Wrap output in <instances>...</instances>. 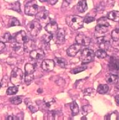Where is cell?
I'll return each mask as SVG.
<instances>
[{
    "label": "cell",
    "mask_w": 119,
    "mask_h": 120,
    "mask_svg": "<svg viewBox=\"0 0 119 120\" xmlns=\"http://www.w3.org/2000/svg\"><path fill=\"white\" fill-rule=\"evenodd\" d=\"M66 24L73 29L77 30L83 27L84 19L79 15H71L66 18Z\"/></svg>",
    "instance_id": "6da1fadb"
},
{
    "label": "cell",
    "mask_w": 119,
    "mask_h": 120,
    "mask_svg": "<svg viewBox=\"0 0 119 120\" xmlns=\"http://www.w3.org/2000/svg\"><path fill=\"white\" fill-rule=\"evenodd\" d=\"M45 29L49 34H54L57 32V30L58 29V24L55 21L50 22L48 23L47 26H45Z\"/></svg>",
    "instance_id": "5bb4252c"
},
{
    "label": "cell",
    "mask_w": 119,
    "mask_h": 120,
    "mask_svg": "<svg viewBox=\"0 0 119 120\" xmlns=\"http://www.w3.org/2000/svg\"><path fill=\"white\" fill-rule=\"evenodd\" d=\"M8 24V27H13V26H20V22L18 21V19H17L15 17H12L11 19H9Z\"/></svg>",
    "instance_id": "4dcf8cb0"
},
{
    "label": "cell",
    "mask_w": 119,
    "mask_h": 120,
    "mask_svg": "<svg viewBox=\"0 0 119 120\" xmlns=\"http://www.w3.org/2000/svg\"><path fill=\"white\" fill-rule=\"evenodd\" d=\"M18 92V89L16 87V86H13V87H10L6 91V94L8 95H12L16 94Z\"/></svg>",
    "instance_id": "f546056e"
},
{
    "label": "cell",
    "mask_w": 119,
    "mask_h": 120,
    "mask_svg": "<svg viewBox=\"0 0 119 120\" xmlns=\"http://www.w3.org/2000/svg\"><path fill=\"white\" fill-rule=\"evenodd\" d=\"M105 80L108 84H117L119 81V77L117 75L112 74H107L106 75Z\"/></svg>",
    "instance_id": "e0dca14e"
},
{
    "label": "cell",
    "mask_w": 119,
    "mask_h": 120,
    "mask_svg": "<svg viewBox=\"0 0 119 120\" xmlns=\"http://www.w3.org/2000/svg\"><path fill=\"white\" fill-rule=\"evenodd\" d=\"M111 37L114 41H117L119 40V29H115L112 31Z\"/></svg>",
    "instance_id": "f1b7e54d"
},
{
    "label": "cell",
    "mask_w": 119,
    "mask_h": 120,
    "mask_svg": "<svg viewBox=\"0 0 119 120\" xmlns=\"http://www.w3.org/2000/svg\"><path fill=\"white\" fill-rule=\"evenodd\" d=\"M110 24L108 22L107 19L104 17H102L98 19L96 27V31L99 34H105L109 30Z\"/></svg>",
    "instance_id": "277c9868"
},
{
    "label": "cell",
    "mask_w": 119,
    "mask_h": 120,
    "mask_svg": "<svg viewBox=\"0 0 119 120\" xmlns=\"http://www.w3.org/2000/svg\"><path fill=\"white\" fill-rule=\"evenodd\" d=\"M94 21H95V18L94 17H91V16H87L84 19V22L86 23V24H89V23L92 22H93Z\"/></svg>",
    "instance_id": "f35d334b"
},
{
    "label": "cell",
    "mask_w": 119,
    "mask_h": 120,
    "mask_svg": "<svg viewBox=\"0 0 119 120\" xmlns=\"http://www.w3.org/2000/svg\"><path fill=\"white\" fill-rule=\"evenodd\" d=\"M109 68L114 71L119 70V60L115 58L114 57H112L110 59L109 63Z\"/></svg>",
    "instance_id": "2e32d148"
},
{
    "label": "cell",
    "mask_w": 119,
    "mask_h": 120,
    "mask_svg": "<svg viewBox=\"0 0 119 120\" xmlns=\"http://www.w3.org/2000/svg\"><path fill=\"white\" fill-rule=\"evenodd\" d=\"M118 115L115 113H111L105 117V120H118Z\"/></svg>",
    "instance_id": "e575fe53"
},
{
    "label": "cell",
    "mask_w": 119,
    "mask_h": 120,
    "mask_svg": "<svg viewBox=\"0 0 119 120\" xmlns=\"http://www.w3.org/2000/svg\"><path fill=\"white\" fill-rule=\"evenodd\" d=\"M115 102L117 103V105L118 106H119V95H117V96L115 97Z\"/></svg>",
    "instance_id": "ee69618b"
},
{
    "label": "cell",
    "mask_w": 119,
    "mask_h": 120,
    "mask_svg": "<svg viewBox=\"0 0 119 120\" xmlns=\"http://www.w3.org/2000/svg\"><path fill=\"white\" fill-rule=\"evenodd\" d=\"M95 56H96L99 59H103L107 57V54L105 50H102V49H100V50H98L96 52Z\"/></svg>",
    "instance_id": "484cf974"
},
{
    "label": "cell",
    "mask_w": 119,
    "mask_h": 120,
    "mask_svg": "<svg viewBox=\"0 0 119 120\" xmlns=\"http://www.w3.org/2000/svg\"><path fill=\"white\" fill-rule=\"evenodd\" d=\"M55 41L57 43H62L65 41V31L63 29H58L55 33Z\"/></svg>",
    "instance_id": "7c38bea8"
},
{
    "label": "cell",
    "mask_w": 119,
    "mask_h": 120,
    "mask_svg": "<svg viewBox=\"0 0 119 120\" xmlns=\"http://www.w3.org/2000/svg\"><path fill=\"white\" fill-rule=\"evenodd\" d=\"M11 9H12V10L15 11L16 12H21V4L19 3V2L17 1L15 2L14 3H12L11 4Z\"/></svg>",
    "instance_id": "d6a6232c"
},
{
    "label": "cell",
    "mask_w": 119,
    "mask_h": 120,
    "mask_svg": "<svg viewBox=\"0 0 119 120\" xmlns=\"http://www.w3.org/2000/svg\"><path fill=\"white\" fill-rule=\"evenodd\" d=\"M55 61L52 60H44L42 63V68L43 70L49 72L52 71L55 67Z\"/></svg>",
    "instance_id": "9c48e42d"
},
{
    "label": "cell",
    "mask_w": 119,
    "mask_h": 120,
    "mask_svg": "<svg viewBox=\"0 0 119 120\" xmlns=\"http://www.w3.org/2000/svg\"><path fill=\"white\" fill-rule=\"evenodd\" d=\"M38 6L34 0L28 2L25 6V14L27 15H35L38 13Z\"/></svg>",
    "instance_id": "8992f818"
},
{
    "label": "cell",
    "mask_w": 119,
    "mask_h": 120,
    "mask_svg": "<svg viewBox=\"0 0 119 120\" xmlns=\"http://www.w3.org/2000/svg\"><path fill=\"white\" fill-rule=\"evenodd\" d=\"M52 39V34H45L43 35V36L42 37L41 40L42 41H43V43H48L51 41V40Z\"/></svg>",
    "instance_id": "4316f807"
},
{
    "label": "cell",
    "mask_w": 119,
    "mask_h": 120,
    "mask_svg": "<svg viewBox=\"0 0 119 120\" xmlns=\"http://www.w3.org/2000/svg\"><path fill=\"white\" fill-rule=\"evenodd\" d=\"M109 90V87L106 84H100L97 87V91L100 94H104Z\"/></svg>",
    "instance_id": "d4e9b609"
},
{
    "label": "cell",
    "mask_w": 119,
    "mask_h": 120,
    "mask_svg": "<svg viewBox=\"0 0 119 120\" xmlns=\"http://www.w3.org/2000/svg\"><path fill=\"white\" fill-rule=\"evenodd\" d=\"M94 93V91L91 88H88L84 91V95H91V94H93Z\"/></svg>",
    "instance_id": "74e56055"
},
{
    "label": "cell",
    "mask_w": 119,
    "mask_h": 120,
    "mask_svg": "<svg viewBox=\"0 0 119 120\" xmlns=\"http://www.w3.org/2000/svg\"><path fill=\"white\" fill-rule=\"evenodd\" d=\"M28 39L27 35L24 31H20L17 32L15 36H14V40L16 43H19V44H24L27 40Z\"/></svg>",
    "instance_id": "8fae6325"
},
{
    "label": "cell",
    "mask_w": 119,
    "mask_h": 120,
    "mask_svg": "<svg viewBox=\"0 0 119 120\" xmlns=\"http://www.w3.org/2000/svg\"><path fill=\"white\" fill-rule=\"evenodd\" d=\"M107 18L111 21H115V22H119V11H112L108 14Z\"/></svg>",
    "instance_id": "ffe728a7"
},
{
    "label": "cell",
    "mask_w": 119,
    "mask_h": 120,
    "mask_svg": "<svg viewBox=\"0 0 119 120\" xmlns=\"http://www.w3.org/2000/svg\"><path fill=\"white\" fill-rule=\"evenodd\" d=\"M12 40V36L11 35L10 33H5L4 35L1 37V41L4 43H8V42H10Z\"/></svg>",
    "instance_id": "83f0119b"
},
{
    "label": "cell",
    "mask_w": 119,
    "mask_h": 120,
    "mask_svg": "<svg viewBox=\"0 0 119 120\" xmlns=\"http://www.w3.org/2000/svg\"><path fill=\"white\" fill-rule=\"evenodd\" d=\"M49 16V12L46 10L42 11L36 14V18L41 22H45Z\"/></svg>",
    "instance_id": "ac0fdd59"
},
{
    "label": "cell",
    "mask_w": 119,
    "mask_h": 120,
    "mask_svg": "<svg viewBox=\"0 0 119 120\" xmlns=\"http://www.w3.org/2000/svg\"><path fill=\"white\" fill-rule=\"evenodd\" d=\"M55 103V100L53 98H49L48 100L44 99L43 100V107L45 108V109L50 110V108H52V106Z\"/></svg>",
    "instance_id": "603a6c76"
},
{
    "label": "cell",
    "mask_w": 119,
    "mask_h": 120,
    "mask_svg": "<svg viewBox=\"0 0 119 120\" xmlns=\"http://www.w3.org/2000/svg\"><path fill=\"white\" fill-rule=\"evenodd\" d=\"M73 2V0H65V1L64 2V3H65L66 5V6H68L69 4Z\"/></svg>",
    "instance_id": "f6af8a7d"
},
{
    "label": "cell",
    "mask_w": 119,
    "mask_h": 120,
    "mask_svg": "<svg viewBox=\"0 0 119 120\" xmlns=\"http://www.w3.org/2000/svg\"><path fill=\"white\" fill-rule=\"evenodd\" d=\"M81 49V45L79 44H73L68 48L66 53L69 56H74Z\"/></svg>",
    "instance_id": "4fadbf2b"
},
{
    "label": "cell",
    "mask_w": 119,
    "mask_h": 120,
    "mask_svg": "<svg viewBox=\"0 0 119 120\" xmlns=\"http://www.w3.org/2000/svg\"><path fill=\"white\" fill-rule=\"evenodd\" d=\"M28 108L30 110V111L32 112V113H35V112H36L37 111V108L36 106H35L34 105H32V104H30L29 105H28Z\"/></svg>",
    "instance_id": "ab89813d"
},
{
    "label": "cell",
    "mask_w": 119,
    "mask_h": 120,
    "mask_svg": "<svg viewBox=\"0 0 119 120\" xmlns=\"http://www.w3.org/2000/svg\"><path fill=\"white\" fill-rule=\"evenodd\" d=\"M34 74H25V82L27 84H29L34 80Z\"/></svg>",
    "instance_id": "836d02e7"
},
{
    "label": "cell",
    "mask_w": 119,
    "mask_h": 120,
    "mask_svg": "<svg viewBox=\"0 0 119 120\" xmlns=\"http://www.w3.org/2000/svg\"><path fill=\"white\" fill-rule=\"evenodd\" d=\"M25 72L27 74H34L35 70V65L32 63H27L25 65Z\"/></svg>",
    "instance_id": "44dd1931"
},
{
    "label": "cell",
    "mask_w": 119,
    "mask_h": 120,
    "mask_svg": "<svg viewBox=\"0 0 119 120\" xmlns=\"http://www.w3.org/2000/svg\"><path fill=\"white\" fill-rule=\"evenodd\" d=\"M5 47H6V45L5 44H4V43L3 42V41H0V52L3 51V50L5 48Z\"/></svg>",
    "instance_id": "7bdbcfd3"
},
{
    "label": "cell",
    "mask_w": 119,
    "mask_h": 120,
    "mask_svg": "<svg viewBox=\"0 0 119 120\" xmlns=\"http://www.w3.org/2000/svg\"><path fill=\"white\" fill-rule=\"evenodd\" d=\"M30 57L35 60H42L45 57V53L42 49H34L30 52Z\"/></svg>",
    "instance_id": "52a82bcc"
},
{
    "label": "cell",
    "mask_w": 119,
    "mask_h": 120,
    "mask_svg": "<svg viewBox=\"0 0 119 120\" xmlns=\"http://www.w3.org/2000/svg\"><path fill=\"white\" fill-rule=\"evenodd\" d=\"M97 43L100 49L102 50H109L111 48V43L109 40L106 39L105 37H100L97 38Z\"/></svg>",
    "instance_id": "ba28073f"
},
{
    "label": "cell",
    "mask_w": 119,
    "mask_h": 120,
    "mask_svg": "<svg viewBox=\"0 0 119 120\" xmlns=\"http://www.w3.org/2000/svg\"><path fill=\"white\" fill-rule=\"evenodd\" d=\"M86 69V67L77 68L74 69L71 71V72H72L73 74H78V73H79V72H82V71H84Z\"/></svg>",
    "instance_id": "8d00e7d4"
},
{
    "label": "cell",
    "mask_w": 119,
    "mask_h": 120,
    "mask_svg": "<svg viewBox=\"0 0 119 120\" xmlns=\"http://www.w3.org/2000/svg\"><path fill=\"white\" fill-rule=\"evenodd\" d=\"M76 43L80 45L88 46L91 43V38L83 34H78L76 37Z\"/></svg>",
    "instance_id": "30bf717a"
},
{
    "label": "cell",
    "mask_w": 119,
    "mask_h": 120,
    "mask_svg": "<svg viewBox=\"0 0 119 120\" xmlns=\"http://www.w3.org/2000/svg\"><path fill=\"white\" fill-rule=\"evenodd\" d=\"M94 56H95V53L93 50L89 48H84L81 52L80 59L83 64H84L93 61Z\"/></svg>",
    "instance_id": "5b68a950"
},
{
    "label": "cell",
    "mask_w": 119,
    "mask_h": 120,
    "mask_svg": "<svg viewBox=\"0 0 119 120\" xmlns=\"http://www.w3.org/2000/svg\"><path fill=\"white\" fill-rule=\"evenodd\" d=\"M23 77V72L21 69L15 68L11 72L10 76V81L15 86H19L22 82Z\"/></svg>",
    "instance_id": "7a4b0ae2"
},
{
    "label": "cell",
    "mask_w": 119,
    "mask_h": 120,
    "mask_svg": "<svg viewBox=\"0 0 119 120\" xmlns=\"http://www.w3.org/2000/svg\"><path fill=\"white\" fill-rule=\"evenodd\" d=\"M42 26L38 21H32L27 25V30L33 37H36L40 32Z\"/></svg>",
    "instance_id": "3957f363"
},
{
    "label": "cell",
    "mask_w": 119,
    "mask_h": 120,
    "mask_svg": "<svg viewBox=\"0 0 119 120\" xmlns=\"http://www.w3.org/2000/svg\"><path fill=\"white\" fill-rule=\"evenodd\" d=\"M11 103L14 104V105H19L22 102V98L19 96L13 97L10 98Z\"/></svg>",
    "instance_id": "1f68e13d"
},
{
    "label": "cell",
    "mask_w": 119,
    "mask_h": 120,
    "mask_svg": "<svg viewBox=\"0 0 119 120\" xmlns=\"http://www.w3.org/2000/svg\"><path fill=\"white\" fill-rule=\"evenodd\" d=\"M45 1H47L50 5H54L58 2V0H45Z\"/></svg>",
    "instance_id": "b9f144b4"
},
{
    "label": "cell",
    "mask_w": 119,
    "mask_h": 120,
    "mask_svg": "<svg viewBox=\"0 0 119 120\" xmlns=\"http://www.w3.org/2000/svg\"><path fill=\"white\" fill-rule=\"evenodd\" d=\"M77 9H78V12H84L85 11H86L88 9V4H87L86 1V0H81L78 2V3L77 4L76 6Z\"/></svg>",
    "instance_id": "d6986e66"
},
{
    "label": "cell",
    "mask_w": 119,
    "mask_h": 120,
    "mask_svg": "<svg viewBox=\"0 0 119 120\" xmlns=\"http://www.w3.org/2000/svg\"><path fill=\"white\" fill-rule=\"evenodd\" d=\"M1 84H0V88H1Z\"/></svg>",
    "instance_id": "bcb514c9"
},
{
    "label": "cell",
    "mask_w": 119,
    "mask_h": 120,
    "mask_svg": "<svg viewBox=\"0 0 119 120\" xmlns=\"http://www.w3.org/2000/svg\"><path fill=\"white\" fill-rule=\"evenodd\" d=\"M48 119L50 120H55V112L51 111L48 113Z\"/></svg>",
    "instance_id": "60d3db41"
},
{
    "label": "cell",
    "mask_w": 119,
    "mask_h": 120,
    "mask_svg": "<svg viewBox=\"0 0 119 120\" xmlns=\"http://www.w3.org/2000/svg\"><path fill=\"white\" fill-rule=\"evenodd\" d=\"M70 108L72 112L73 116H76L79 113V106L75 101L71 102L70 104Z\"/></svg>",
    "instance_id": "cb8c5ba5"
},
{
    "label": "cell",
    "mask_w": 119,
    "mask_h": 120,
    "mask_svg": "<svg viewBox=\"0 0 119 120\" xmlns=\"http://www.w3.org/2000/svg\"><path fill=\"white\" fill-rule=\"evenodd\" d=\"M35 46V45L34 41L28 38L26 42L24 43V52H31L33 50H34Z\"/></svg>",
    "instance_id": "9a60e30c"
},
{
    "label": "cell",
    "mask_w": 119,
    "mask_h": 120,
    "mask_svg": "<svg viewBox=\"0 0 119 120\" xmlns=\"http://www.w3.org/2000/svg\"><path fill=\"white\" fill-rule=\"evenodd\" d=\"M54 61H55V63L58 65V66H60V68H64L66 67V66L67 64V63H66V61L63 58H60V57H56L55 60H54Z\"/></svg>",
    "instance_id": "7402d4cb"
},
{
    "label": "cell",
    "mask_w": 119,
    "mask_h": 120,
    "mask_svg": "<svg viewBox=\"0 0 119 120\" xmlns=\"http://www.w3.org/2000/svg\"><path fill=\"white\" fill-rule=\"evenodd\" d=\"M8 85V77L7 76L3 77V79H2L1 82V86L3 87H6Z\"/></svg>",
    "instance_id": "d590c367"
}]
</instances>
